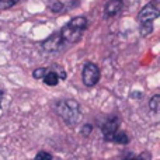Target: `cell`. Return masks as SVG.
Returning <instances> with one entry per match:
<instances>
[{
  "label": "cell",
  "instance_id": "obj_10",
  "mask_svg": "<svg viewBox=\"0 0 160 160\" xmlns=\"http://www.w3.org/2000/svg\"><path fill=\"white\" fill-rule=\"evenodd\" d=\"M149 107H150V110H153L155 112L159 111V108H160V96L159 94H156V96L152 97V100L149 101Z\"/></svg>",
  "mask_w": 160,
  "mask_h": 160
},
{
  "label": "cell",
  "instance_id": "obj_9",
  "mask_svg": "<svg viewBox=\"0 0 160 160\" xmlns=\"http://www.w3.org/2000/svg\"><path fill=\"white\" fill-rule=\"evenodd\" d=\"M112 141H114V142H117V143L127 145L128 142H129V138H128V135H127L125 132H117L115 135H114Z\"/></svg>",
  "mask_w": 160,
  "mask_h": 160
},
{
  "label": "cell",
  "instance_id": "obj_5",
  "mask_svg": "<svg viewBox=\"0 0 160 160\" xmlns=\"http://www.w3.org/2000/svg\"><path fill=\"white\" fill-rule=\"evenodd\" d=\"M118 125H119V121L117 117H111V118H108L104 122V125H102V135H104V138L107 141H112L114 135L118 132Z\"/></svg>",
  "mask_w": 160,
  "mask_h": 160
},
{
  "label": "cell",
  "instance_id": "obj_7",
  "mask_svg": "<svg viewBox=\"0 0 160 160\" xmlns=\"http://www.w3.org/2000/svg\"><path fill=\"white\" fill-rule=\"evenodd\" d=\"M122 0H110L104 7V13L107 17H114L115 14H118L122 8Z\"/></svg>",
  "mask_w": 160,
  "mask_h": 160
},
{
  "label": "cell",
  "instance_id": "obj_8",
  "mask_svg": "<svg viewBox=\"0 0 160 160\" xmlns=\"http://www.w3.org/2000/svg\"><path fill=\"white\" fill-rule=\"evenodd\" d=\"M42 79H44L45 84H48V86H56V84H58V82H59V75H58V73H55V72H51V70H48L47 75H45Z\"/></svg>",
  "mask_w": 160,
  "mask_h": 160
},
{
  "label": "cell",
  "instance_id": "obj_15",
  "mask_svg": "<svg viewBox=\"0 0 160 160\" xmlns=\"http://www.w3.org/2000/svg\"><path fill=\"white\" fill-rule=\"evenodd\" d=\"M51 8H52L53 13H61L62 8H63V4H62V3H59V2H55V3L52 4V7H51Z\"/></svg>",
  "mask_w": 160,
  "mask_h": 160
},
{
  "label": "cell",
  "instance_id": "obj_4",
  "mask_svg": "<svg viewBox=\"0 0 160 160\" xmlns=\"http://www.w3.org/2000/svg\"><path fill=\"white\" fill-rule=\"evenodd\" d=\"M82 78H83V83H84L87 87L96 86L100 79V70H98V68H97V65L91 63V62H87V63L84 65V68H83Z\"/></svg>",
  "mask_w": 160,
  "mask_h": 160
},
{
  "label": "cell",
  "instance_id": "obj_3",
  "mask_svg": "<svg viewBox=\"0 0 160 160\" xmlns=\"http://www.w3.org/2000/svg\"><path fill=\"white\" fill-rule=\"evenodd\" d=\"M160 6H159V0H153L152 3L143 7L141 10V13L138 14V21L141 24H146V22H153V20H156L159 17L160 11H159Z\"/></svg>",
  "mask_w": 160,
  "mask_h": 160
},
{
  "label": "cell",
  "instance_id": "obj_1",
  "mask_svg": "<svg viewBox=\"0 0 160 160\" xmlns=\"http://www.w3.org/2000/svg\"><path fill=\"white\" fill-rule=\"evenodd\" d=\"M86 27H87V18L86 17H75L68 24L63 25V28L59 31V34H61L63 42L75 44L82 38Z\"/></svg>",
  "mask_w": 160,
  "mask_h": 160
},
{
  "label": "cell",
  "instance_id": "obj_13",
  "mask_svg": "<svg viewBox=\"0 0 160 160\" xmlns=\"http://www.w3.org/2000/svg\"><path fill=\"white\" fill-rule=\"evenodd\" d=\"M47 72H48V70L45 69V68H39V69L34 70L32 76H34V78H35V79H42L45 75H47Z\"/></svg>",
  "mask_w": 160,
  "mask_h": 160
},
{
  "label": "cell",
  "instance_id": "obj_12",
  "mask_svg": "<svg viewBox=\"0 0 160 160\" xmlns=\"http://www.w3.org/2000/svg\"><path fill=\"white\" fill-rule=\"evenodd\" d=\"M142 25V35H148V34H150L152 32V30H153V25H152V22H146V24H141Z\"/></svg>",
  "mask_w": 160,
  "mask_h": 160
},
{
  "label": "cell",
  "instance_id": "obj_6",
  "mask_svg": "<svg viewBox=\"0 0 160 160\" xmlns=\"http://www.w3.org/2000/svg\"><path fill=\"white\" fill-rule=\"evenodd\" d=\"M62 45H63V39H62L61 34H59V31H58V32L52 34L48 39H45L42 47H44V49L48 51V52H58L62 48Z\"/></svg>",
  "mask_w": 160,
  "mask_h": 160
},
{
  "label": "cell",
  "instance_id": "obj_2",
  "mask_svg": "<svg viewBox=\"0 0 160 160\" xmlns=\"http://www.w3.org/2000/svg\"><path fill=\"white\" fill-rule=\"evenodd\" d=\"M56 111L66 124L76 125L82 118V110L78 101L75 100H62L56 105Z\"/></svg>",
  "mask_w": 160,
  "mask_h": 160
},
{
  "label": "cell",
  "instance_id": "obj_14",
  "mask_svg": "<svg viewBox=\"0 0 160 160\" xmlns=\"http://www.w3.org/2000/svg\"><path fill=\"white\" fill-rule=\"evenodd\" d=\"M14 0H0V8H8L14 4Z\"/></svg>",
  "mask_w": 160,
  "mask_h": 160
},
{
  "label": "cell",
  "instance_id": "obj_11",
  "mask_svg": "<svg viewBox=\"0 0 160 160\" xmlns=\"http://www.w3.org/2000/svg\"><path fill=\"white\" fill-rule=\"evenodd\" d=\"M34 160H52V155L48 152H39V153H37Z\"/></svg>",
  "mask_w": 160,
  "mask_h": 160
},
{
  "label": "cell",
  "instance_id": "obj_16",
  "mask_svg": "<svg viewBox=\"0 0 160 160\" xmlns=\"http://www.w3.org/2000/svg\"><path fill=\"white\" fill-rule=\"evenodd\" d=\"M90 131H91L90 125H86V127L83 128V133H84V135H88V133H90Z\"/></svg>",
  "mask_w": 160,
  "mask_h": 160
},
{
  "label": "cell",
  "instance_id": "obj_18",
  "mask_svg": "<svg viewBox=\"0 0 160 160\" xmlns=\"http://www.w3.org/2000/svg\"><path fill=\"white\" fill-rule=\"evenodd\" d=\"M128 160H141V159H136V158H135V159H128Z\"/></svg>",
  "mask_w": 160,
  "mask_h": 160
},
{
  "label": "cell",
  "instance_id": "obj_17",
  "mask_svg": "<svg viewBox=\"0 0 160 160\" xmlns=\"http://www.w3.org/2000/svg\"><path fill=\"white\" fill-rule=\"evenodd\" d=\"M2 98H3V93H2V90H0V104H2Z\"/></svg>",
  "mask_w": 160,
  "mask_h": 160
}]
</instances>
